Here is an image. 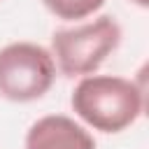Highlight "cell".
I'll return each mask as SVG.
<instances>
[{
	"mask_svg": "<svg viewBox=\"0 0 149 149\" xmlns=\"http://www.w3.org/2000/svg\"><path fill=\"white\" fill-rule=\"evenodd\" d=\"M130 2H135L137 7H149V0H130Z\"/></svg>",
	"mask_w": 149,
	"mask_h": 149,
	"instance_id": "6",
	"label": "cell"
},
{
	"mask_svg": "<svg viewBox=\"0 0 149 149\" xmlns=\"http://www.w3.org/2000/svg\"><path fill=\"white\" fill-rule=\"evenodd\" d=\"M121 44V26L114 16H98L93 21L58 28L51 35V56L56 70L65 77L93 74L107 56Z\"/></svg>",
	"mask_w": 149,
	"mask_h": 149,
	"instance_id": "2",
	"label": "cell"
},
{
	"mask_svg": "<svg viewBox=\"0 0 149 149\" xmlns=\"http://www.w3.org/2000/svg\"><path fill=\"white\" fill-rule=\"evenodd\" d=\"M26 149H95L93 135L65 114L40 116L26 133Z\"/></svg>",
	"mask_w": 149,
	"mask_h": 149,
	"instance_id": "4",
	"label": "cell"
},
{
	"mask_svg": "<svg viewBox=\"0 0 149 149\" xmlns=\"http://www.w3.org/2000/svg\"><path fill=\"white\" fill-rule=\"evenodd\" d=\"M70 105L74 114L100 133H121L144 112V86L119 74H86L77 81Z\"/></svg>",
	"mask_w": 149,
	"mask_h": 149,
	"instance_id": "1",
	"label": "cell"
},
{
	"mask_svg": "<svg viewBox=\"0 0 149 149\" xmlns=\"http://www.w3.org/2000/svg\"><path fill=\"white\" fill-rule=\"evenodd\" d=\"M56 81V63L49 49L35 42H9L0 49V98L33 102Z\"/></svg>",
	"mask_w": 149,
	"mask_h": 149,
	"instance_id": "3",
	"label": "cell"
},
{
	"mask_svg": "<svg viewBox=\"0 0 149 149\" xmlns=\"http://www.w3.org/2000/svg\"><path fill=\"white\" fill-rule=\"evenodd\" d=\"M42 2L56 19H63V21L86 19L105 5V0H42Z\"/></svg>",
	"mask_w": 149,
	"mask_h": 149,
	"instance_id": "5",
	"label": "cell"
}]
</instances>
